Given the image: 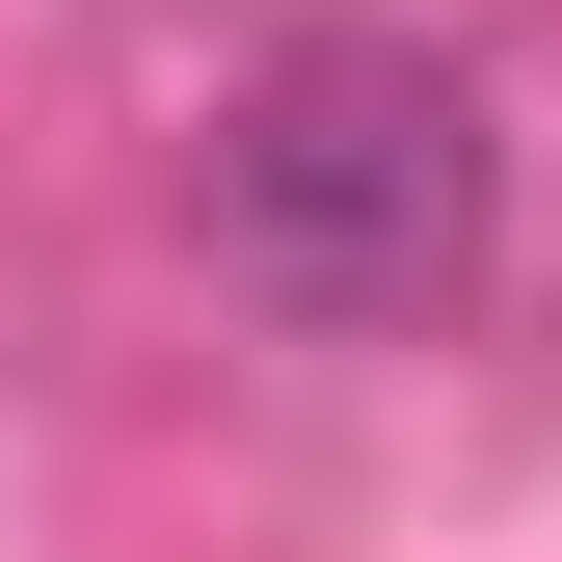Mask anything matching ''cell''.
<instances>
[{
  "instance_id": "obj_1",
  "label": "cell",
  "mask_w": 562,
  "mask_h": 562,
  "mask_svg": "<svg viewBox=\"0 0 562 562\" xmlns=\"http://www.w3.org/2000/svg\"><path fill=\"white\" fill-rule=\"evenodd\" d=\"M215 268L322 348H402L482 295V81L429 27H295L215 108Z\"/></svg>"
}]
</instances>
